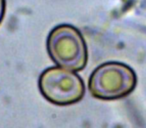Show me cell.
<instances>
[{"mask_svg": "<svg viewBox=\"0 0 146 128\" xmlns=\"http://www.w3.org/2000/svg\"><path fill=\"white\" fill-rule=\"evenodd\" d=\"M46 46L50 58L59 67L77 72L87 64V44L81 32L72 25L54 27L47 37Z\"/></svg>", "mask_w": 146, "mask_h": 128, "instance_id": "1", "label": "cell"}, {"mask_svg": "<svg viewBox=\"0 0 146 128\" xmlns=\"http://www.w3.org/2000/svg\"><path fill=\"white\" fill-rule=\"evenodd\" d=\"M134 70L121 62L103 63L93 70L88 81V90L93 97L115 100L128 96L136 87Z\"/></svg>", "mask_w": 146, "mask_h": 128, "instance_id": "2", "label": "cell"}, {"mask_svg": "<svg viewBox=\"0 0 146 128\" xmlns=\"http://www.w3.org/2000/svg\"><path fill=\"white\" fill-rule=\"evenodd\" d=\"M39 91L52 104L71 105L79 102L85 94V84L74 71L62 67H49L38 80Z\"/></svg>", "mask_w": 146, "mask_h": 128, "instance_id": "3", "label": "cell"}, {"mask_svg": "<svg viewBox=\"0 0 146 128\" xmlns=\"http://www.w3.org/2000/svg\"><path fill=\"white\" fill-rule=\"evenodd\" d=\"M5 11H6V1L0 0V23L2 22L3 18H4Z\"/></svg>", "mask_w": 146, "mask_h": 128, "instance_id": "4", "label": "cell"}]
</instances>
